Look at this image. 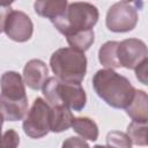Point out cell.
Masks as SVG:
<instances>
[{"label":"cell","mask_w":148,"mask_h":148,"mask_svg":"<svg viewBox=\"0 0 148 148\" xmlns=\"http://www.w3.org/2000/svg\"><path fill=\"white\" fill-rule=\"evenodd\" d=\"M138 20L139 17L135 7L131 3L119 1L109 8L105 24L112 32H127L135 28Z\"/></svg>","instance_id":"cell-7"},{"label":"cell","mask_w":148,"mask_h":148,"mask_svg":"<svg viewBox=\"0 0 148 148\" xmlns=\"http://www.w3.org/2000/svg\"><path fill=\"white\" fill-rule=\"evenodd\" d=\"M3 31L12 40L24 43L31 38L34 24L31 18L24 12L10 9L6 17Z\"/></svg>","instance_id":"cell-9"},{"label":"cell","mask_w":148,"mask_h":148,"mask_svg":"<svg viewBox=\"0 0 148 148\" xmlns=\"http://www.w3.org/2000/svg\"><path fill=\"white\" fill-rule=\"evenodd\" d=\"M3 117H2V114H1V112H0V138H1V128H2V124H3Z\"/></svg>","instance_id":"cell-25"},{"label":"cell","mask_w":148,"mask_h":148,"mask_svg":"<svg viewBox=\"0 0 148 148\" xmlns=\"http://www.w3.org/2000/svg\"><path fill=\"white\" fill-rule=\"evenodd\" d=\"M51 108V132L60 133L68 130L74 119L72 110L65 105H56Z\"/></svg>","instance_id":"cell-13"},{"label":"cell","mask_w":148,"mask_h":148,"mask_svg":"<svg viewBox=\"0 0 148 148\" xmlns=\"http://www.w3.org/2000/svg\"><path fill=\"white\" fill-rule=\"evenodd\" d=\"M106 145L114 147H131L132 142L126 133L113 131L106 135Z\"/></svg>","instance_id":"cell-18"},{"label":"cell","mask_w":148,"mask_h":148,"mask_svg":"<svg viewBox=\"0 0 148 148\" xmlns=\"http://www.w3.org/2000/svg\"><path fill=\"white\" fill-rule=\"evenodd\" d=\"M15 0H0V7H9Z\"/></svg>","instance_id":"cell-24"},{"label":"cell","mask_w":148,"mask_h":148,"mask_svg":"<svg viewBox=\"0 0 148 148\" xmlns=\"http://www.w3.org/2000/svg\"><path fill=\"white\" fill-rule=\"evenodd\" d=\"M66 39L71 47L76 49L82 52H86L92 45V43L95 40V32H94V29L77 31L72 35L66 36Z\"/></svg>","instance_id":"cell-16"},{"label":"cell","mask_w":148,"mask_h":148,"mask_svg":"<svg viewBox=\"0 0 148 148\" xmlns=\"http://www.w3.org/2000/svg\"><path fill=\"white\" fill-rule=\"evenodd\" d=\"M126 113L134 121H143L148 120V96L146 91L135 89L134 96L131 103L125 108Z\"/></svg>","instance_id":"cell-11"},{"label":"cell","mask_w":148,"mask_h":148,"mask_svg":"<svg viewBox=\"0 0 148 148\" xmlns=\"http://www.w3.org/2000/svg\"><path fill=\"white\" fill-rule=\"evenodd\" d=\"M99 17L96 6L89 2L77 1L69 3L58 18L52 21L56 29L65 37L77 31L89 30L95 27Z\"/></svg>","instance_id":"cell-4"},{"label":"cell","mask_w":148,"mask_h":148,"mask_svg":"<svg viewBox=\"0 0 148 148\" xmlns=\"http://www.w3.org/2000/svg\"><path fill=\"white\" fill-rule=\"evenodd\" d=\"M42 91L51 106L65 105L73 111H81L87 103V95L81 83L64 82L56 76L46 79Z\"/></svg>","instance_id":"cell-5"},{"label":"cell","mask_w":148,"mask_h":148,"mask_svg":"<svg viewBox=\"0 0 148 148\" xmlns=\"http://www.w3.org/2000/svg\"><path fill=\"white\" fill-rule=\"evenodd\" d=\"M49 68L46 64L40 59L29 60L23 68V81L32 90L42 89L44 82L47 79Z\"/></svg>","instance_id":"cell-10"},{"label":"cell","mask_w":148,"mask_h":148,"mask_svg":"<svg viewBox=\"0 0 148 148\" xmlns=\"http://www.w3.org/2000/svg\"><path fill=\"white\" fill-rule=\"evenodd\" d=\"M148 56L147 45L143 40L138 38H127L118 43L117 58L120 67L134 69Z\"/></svg>","instance_id":"cell-8"},{"label":"cell","mask_w":148,"mask_h":148,"mask_svg":"<svg viewBox=\"0 0 148 148\" xmlns=\"http://www.w3.org/2000/svg\"><path fill=\"white\" fill-rule=\"evenodd\" d=\"M88 146L89 145L86 142L84 139H80V138H75V136L68 138L62 143V147H88Z\"/></svg>","instance_id":"cell-21"},{"label":"cell","mask_w":148,"mask_h":148,"mask_svg":"<svg viewBox=\"0 0 148 148\" xmlns=\"http://www.w3.org/2000/svg\"><path fill=\"white\" fill-rule=\"evenodd\" d=\"M20 143V136L15 130L6 131L0 138V148H15Z\"/></svg>","instance_id":"cell-19"},{"label":"cell","mask_w":148,"mask_h":148,"mask_svg":"<svg viewBox=\"0 0 148 148\" xmlns=\"http://www.w3.org/2000/svg\"><path fill=\"white\" fill-rule=\"evenodd\" d=\"M126 134L128 135L132 143L138 146H146L147 145V123L132 120L131 124L127 126Z\"/></svg>","instance_id":"cell-17"},{"label":"cell","mask_w":148,"mask_h":148,"mask_svg":"<svg viewBox=\"0 0 148 148\" xmlns=\"http://www.w3.org/2000/svg\"><path fill=\"white\" fill-rule=\"evenodd\" d=\"M121 1L127 2V3H131L134 7H139V8L142 7V0H121Z\"/></svg>","instance_id":"cell-23"},{"label":"cell","mask_w":148,"mask_h":148,"mask_svg":"<svg viewBox=\"0 0 148 148\" xmlns=\"http://www.w3.org/2000/svg\"><path fill=\"white\" fill-rule=\"evenodd\" d=\"M23 77L14 71L0 77V112L5 120H22L28 112V97Z\"/></svg>","instance_id":"cell-2"},{"label":"cell","mask_w":148,"mask_h":148,"mask_svg":"<svg viewBox=\"0 0 148 148\" xmlns=\"http://www.w3.org/2000/svg\"><path fill=\"white\" fill-rule=\"evenodd\" d=\"M67 6V0H36L34 9L37 15L49 18L52 22L64 14Z\"/></svg>","instance_id":"cell-12"},{"label":"cell","mask_w":148,"mask_h":148,"mask_svg":"<svg viewBox=\"0 0 148 148\" xmlns=\"http://www.w3.org/2000/svg\"><path fill=\"white\" fill-rule=\"evenodd\" d=\"M51 105L42 97L35 98L23 118V131L31 139H40L51 131Z\"/></svg>","instance_id":"cell-6"},{"label":"cell","mask_w":148,"mask_h":148,"mask_svg":"<svg viewBox=\"0 0 148 148\" xmlns=\"http://www.w3.org/2000/svg\"><path fill=\"white\" fill-rule=\"evenodd\" d=\"M117 40H109L105 42L98 50V60L102 66L105 68H118L119 62L117 58V46H118Z\"/></svg>","instance_id":"cell-15"},{"label":"cell","mask_w":148,"mask_h":148,"mask_svg":"<svg viewBox=\"0 0 148 148\" xmlns=\"http://www.w3.org/2000/svg\"><path fill=\"white\" fill-rule=\"evenodd\" d=\"M92 87L97 96L114 109H125L135 92L130 80L112 68L97 71L92 76Z\"/></svg>","instance_id":"cell-1"},{"label":"cell","mask_w":148,"mask_h":148,"mask_svg":"<svg viewBox=\"0 0 148 148\" xmlns=\"http://www.w3.org/2000/svg\"><path fill=\"white\" fill-rule=\"evenodd\" d=\"M12 8L9 7H0V32L3 31V27H5V22H6V17L8 12Z\"/></svg>","instance_id":"cell-22"},{"label":"cell","mask_w":148,"mask_h":148,"mask_svg":"<svg viewBox=\"0 0 148 148\" xmlns=\"http://www.w3.org/2000/svg\"><path fill=\"white\" fill-rule=\"evenodd\" d=\"M147 65H148V59H145L142 62H140L134 69H135V75L136 79L142 83V84H148L147 81Z\"/></svg>","instance_id":"cell-20"},{"label":"cell","mask_w":148,"mask_h":148,"mask_svg":"<svg viewBox=\"0 0 148 148\" xmlns=\"http://www.w3.org/2000/svg\"><path fill=\"white\" fill-rule=\"evenodd\" d=\"M50 66L57 79L68 83H81L87 73L84 52L73 47H61L50 58Z\"/></svg>","instance_id":"cell-3"},{"label":"cell","mask_w":148,"mask_h":148,"mask_svg":"<svg viewBox=\"0 0 148 148\" xmlns=\"http://www.w3.org/2000/svg\"><path fill=\"white\" fill-rule=\"evenodd\" d=\"M71 127L75 133H77L84 140L96 141L98 138V126L92 119L88 117L74 118Z\"/></svg>","instance_id":"cell-14"}]
</instances>
